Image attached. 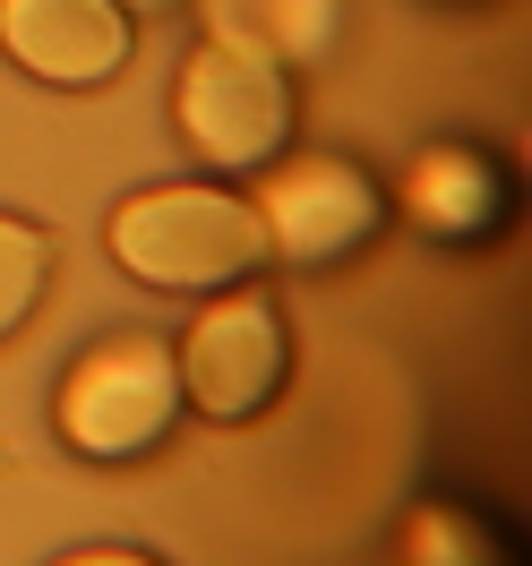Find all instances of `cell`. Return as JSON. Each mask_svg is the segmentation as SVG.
Returning a JSON list of instances; mask_svg holds the SVG:
<instances>
[{
	"label": "cell",
	"instance_id": "1",
	"mask_svg": "<svg viewBox=\"0 0 532 566\" xmlns=\"http://www.w3.org/2000/svg\"><path fill=\"white\" fill-rule=\"evenodd\" d=\"M112 258L155 292H223L249 266H267V223L232 189L164 180V189H138L112 214Z\"/></svg>",
	"mask_w": 532,
	"mask_h": 566
},
{
	"label": "cell",
	"instance_id": "2",
	"mask_svg": "<svg viewBox=\"0 0 532 566\" xmlns=\"http://www.w3.org/2000/svg\"><path fill=\"white\" fill-rule=\"evenodd\" d=\"M180 412V369L164 335H104L95 353H77L61 378L52 421L86 463H129L146 447H164V429Z\"/></svg>",
	"mask_w": 532,
	"mask_h": 566
},
{
	"label": "cell",
	"instance_id": "3",
	"mask_svg": "<svg viewBox=\"0 0 532 566\" xmlns=\"http://www.w3.org/2000/svg\"><path fill=\"white\" fill-rule=\"evenodd\" d=\"M173 112H180V138L198 146L207 164L258 172V164H275L284 138H292V77H284V61H267V52L207 43V52H189Z\"/></svg>",
	"mask_w": 532,
	"mask_h": 566
},
{
	"label": "cell",
	"instance_id": "4",
	"mask_svg": "<svg viewBox=\"0 0 532 566\" xmlns=\"http://www.w3.org/2000/svg\"><path fill=\"white\" fill-rule=\"evenodd\" d=\"M173 369H180V403H198L207 421H258V412L284 395V369H292V344H284L275 301L223 292L207 318L180 335Z\"/></svg>",
	"mask_w": 532,
	"mask_h": 566
},
{
	"label": "cell",
	"instance_id": "5",
	"mask_svg": "<svg viewBox=\"0 0 532 566\" xmlns=\"http://www.w3.org/2000/svg\"><path fill=\"white\" fill-rule=\"evenodd\" d=\"M249 207H258V223H267V249H284V258H301V266H326V258H344V249H361L369 232H378L387 198H378V180L361 172V164L310 155V164H284Z\"/></svg>",
	"mask_w": 532,
	"mask_h": 566
},
{
	"label": "cell",
	"instance_id": "6",
	"mask_svg": "<svg viewBox=\"0 0 532 566\" xmlns=\"http://www.w3.org/2000/svg\"><path fill=\"white\" fill-rule=\"evenodd\" d=\"M0 52L43 86H112L129 70L121 0H0Z\"/></svg>",
	"mask_w": 532,
	"mask_h": 566
},
{
	"label": "cell",
	"instance_id": "7",
	"mask_svg": "<svg viewBox=\"0 0 532 566\" xmlns=\"http://www.w3.org/2000/svg\"><path fill=\"white\" fill-rule=\"evenodd\" d=\"M335 9L344 0H207L215 43H241L267 61H319L335 43Z\"/></svg>",
	"mask_w": 532,
	"mask_h": 566
},
{
	"label": "cell",
	"instance_id": "8",
	"mask_svg": "<svg viewBox=\"0 0 532 566\" xmlns=\"http://www.w3.org/2000/svg\"><path fill=\"white\" fill-rule=\"evenodd\" d=\"M498 207H507V180H498L481 155H463V146L421 155V172H413V214H421L429 232H481V223H498Z\"/></svg>",
	"mask_w": 532,
	"mask_h": 566
},
{
	"label": "cell",
	"instance_id": "9",
	"mask_svg": "<svg viewBox=\"0 0 532 566\" xmlns=\"http://www.w3.org/2000/svg\"><path fill=\"white\" fill-rule=\"evenodd\" d=\"M43 275H52V241L35 223L0 214V335H18V318L43 301Z\"/></svg>",
	"mask_w": 532,
	"mask_h": 566
},
{
	"label": "cell",
	"instance_id": "10",
	"mask_svg": "<svg viewBox=\"0 0 532 566\" xmlns=\"http://www.w3.org/2000/svg\"><path fill=\"white\" fill-rule=\"evenodd\" d=\"M472 532L456 524V515H413V566H490V549H463Z\"/></svg>",
	"mask_w": 532,
	"mask_h": 566
},
{
	"label": "cell",
	"instance_id": "11",
	"mask_svg": "<svg viewBox=\"0 0 532 566\" xmlns=\"http://www.w3.org/2000/svg\"><path fill=\"white\" fill-rule=\"evenodd\" d=\"M61 566H155V558H138V549H77V558H61Z\"/></svg>",
	"mask_w": 532,
	"mask_h": 566
}]
</instances>
